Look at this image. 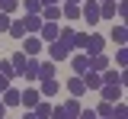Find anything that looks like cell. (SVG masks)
<instances>
[{"label":"cell","instance_id":"obj_38","mask_svg":"<svg viewBox=\"0 0 128 119\" xmlns=\"http://www.w3.org/2000/svg\"><path fill=\"white\" fill-rule=\"evenodd\" d=\"M3 119H6V116H3Z\"/></svg>","mask_w":128,"mask_h":119},{"label":"cell","instance_id":"obj_10","mask_svg":"<svg viewBox=\"0 0 128 119\" xmlns=\"http://www.w3.org/2000/svg\"><path fill=\"white\" fill-rule=\"evenodd\" d=\"M38 16L45 19V23H58V19H61V3H51V7H42V10H38Z\"/></svg>","mask_w":128,"mask_h":119},{"label":"cell","instance_id":"obj_32","mask_svg":"<svg viewBox=\"0 0 128 119\" xmlns=\"http://www.w3.org/2000/svg\"><path fill=\"white\" fill-rule=\"evenodd\" d=\"M77 119H96V113H93V109H80V116Z\"/></svg>","mask_w":128,"mask_h":119},{"label":"cell","instance_id":"obj_34","mask_svg":"<svg viewBox=\"0 0 128 119\" xmlns=\"http://www.w3.org/2000/svg\"><path fill=\"white\" fill-rule=\"evenodd\" d=\"M22 119H38V116H35V113H32V109H29V113H26V116H22Z\"/></svg>","mask_w":128,"mask_h":119},{"label":"cell","instance_id":"obj_15","mask_svg":"<svg viewBox=\"0 0 128 119\" xmlns=\"http://www.w3.org/2000/svg\"><path fill=\"white\" fill-rule=\"evenodd\" d=\"M106 68H109V58H106L102 51H99V55H90V71H99V74H102Z\"/></svg>","mask_w":128,"mask_h":119},{"label":"cell","instance_id":"obj_12","mask_svg":"<svg viewBox=\"0 0 128 119\" xmlns=\"http://www.w3.org/2000/svg\"><path fill=\"white\" fill-rule=\"evenodd\" d=\"M42 100V97H38V90H19V106H26V109H32V106H35V103Z\"/></svg>","mask_w":128,"mask_h":119},{"label":"cell","instance_id":"obj_9","mask_svg":"<svg viewBox=\"0 0 128 119\" xmlns=\"http://www.w3.org/2000/svg\"><path fill=\"white\" fill-rule=\"evenodd\" d=\"M80 77H83V87H86V90H99V87H102V74H99V71H83Z\"/></svg>","mask_w":128,"mask_h":119},{"label":"cell","instance_id":"obj_8","mask_svg":"<svg viewBox=\"0 0 128 119\" xmlns=\"http://www.w3.org/2000/svg\"><path fill=\"white\" fill-rule=\"evenodd\" d=\"M58 32H61V26H58V23H45V19H42V29H38L42 42H54V39H58Z\"/></svg>","mask_w":128,"mask_h":119},{"label":"cell","instance_id":"obj_19","mask_svg":"<svg viewBox=\"0 0 128 119\" xmlns=\"http://www.w3.org/2000/svg\"><path fill=\"white\" fill-rule=\"evenodd\" d=\"M64 19H80V3H61Z\"/></svg>","mask_w":128,"mask_h":119},{"label":"cell","instance_id":"obj_17","mask_svg":"<svg viewBox=\"0 0 128 119\" xmlns=\"http://www.w3.org/2000/svg\"><path fill=\"white\" fill-rule=\"evenodd\" d=\"M32 113H35L38 119H48V116H51V103H45V97H42V100L32 106Z\"/></svg>","mask_w":128,"mask_h":119},{"label":"cell","instance_id":"obj_37","mask_svg":"<svg viewBox=\"0 0 128 119\" xmlns=\"http://www.w3.org/2000/svg\"><path fill=\"white\" fill-rule=\"evenodd\" d=\"M96 119H102V116H96Z\"/></svg>","mask_w":128,"mask_h":119},{"label":"cell","instance_id":"obj_27","mask_svg":"<svg viewBox=\"0 0 128 119\" xmlns=\"http://www.w3.org/2000/svg\"><path fill=\"white\" fill-rule=\"evenodd\" d=\"M19 0H0V13H16Z\"/></svg>","mask_w":128,"mask_h":119},{"label":"cell","instance_id":"obj_2","mask_svg":"<svg viewBox=\"0 0 128 119\" xmlns=\"http://www.w3.org/2000/svg\"><path fill=\"white\" fill-rule=\"evenodd\" d=\"M80 19H86L90 26L99 23V0H83V7H80Z\"/></svg>","mask_w":128,"mask_h":119},{"label":"cell","instance_id":"obj_29","mask_svg":"<svg viewBox=\"0 0 128 119\" xmlns=\"http://www.w3.org/2000/svg\"><path fill=\"white\" fill-rule=\"evenodd\" d=\"M10 23H13L10 13H0V32H6V29H10Z\"/></svg>","mask_w":128,"mask_h":119},{"label":"cell","instance_id":"obj_13","mask_svg":"<svg viewBox=\"0 0 128 119\" xmlns=\"http://www.w3.org/2000/svg\"><path fill=\"white\" fill-rule=\"evenodd\" d=\"M26 81H38V58H26V68L19 71Z\"/></svg>","mask_w":128,"mask_h":119},{"label":"cell","instance_id":"obj_21","mask_svg":"<svg viewBox=\"0 0 128 119\" xmlns=\"http://www.w3.org/2000/svg\"><path fill=\"white\" fill-rule=\"evenodd\" d=\"M54 77V61H38V81Z\"/></svg>","mask_w":128,"mask_h":119},{"label":"cell","instance_id":"obj_30","mask_svg":"<svg viewBox=\"0 0 128 119\" xmlns=\"http://www.w3.org/2000/svg\"><path fill=\"white\" fill-rule=\"evenodd\" d=\"M83 45H86V32H77L74 35V48H83Z\"/></svg>","mask_w":128,"mask_h":119},{"label":"cell","instance_id":"obj_1","mask_svg":"<svg viewBox=\"0 0 128 119\" xmlns=\"http://www.w3.org/2000/svg\"><path fill=\"white\" fill-rule=\"evenodd\" d=\"M70 45L64 42V39H54V42H48V55H51V61H64V58H70Z\"/></svg>","mask_w":128,"mask_h":119},{"label":"cell","instance_id":"obj_25","mask_svg":"<svg viewBox=\"0 0 128 119\" xmlns=\"http://www.w3.org/2000/svg\"><path fill=\"white\" fill-rule=\"evenodd\" d=\"M19 3H22L26 13H38V10H42V0H19Z\"/></svg>","mask_w":128,"mask_h":119},{"label":"cell","instance_id":"obj_24","mask_svg":"<svg viewBox=\"0 0 128 119\" xmlns=\"http://www.w3.org/2000/svg\"><path fill=\"white\" fill-rule=\"evenodd\" d=\"M6 32L13 35V39H26V29H22V23H16V19L10 23V29H6Z\"/></svg>","mask_w":128,"mask_h":119},{"label":"cell","instance_id":"obj_16","mask_svg":"<svg viewBox=\"0 0 128 119\" xmlns=\"http://www.w3.org/2000/svg\"><path fill=\"white\" fill-rule=\"evenodd\" d=\"M70 68L77 71V74L90 71V55H74V58H70Z\"/></svg>","mask_w":128,"mask_h":119},{"label":"cell","instance_id":"obj_36","mask_svg":"<svg viewBox=\"0 0 128 119\" xmlns=\"http://www.w3.org/2000/svg\"><path fill=\"white\" fill-rule=\"evenodd\" d=\"M61 3H80V0H61Z\"/></svg>","mask_w":128,"mask_h":119},{"label":"cell","instance_id":"obj_31","mask_svg":"<svg viewBox=\"0 0 128 119\" xmlns=\"http://www.w3.org/2000/svg\"><path fill=\"white\" fill-rule=\"evenodd\" d=\"M10 84H13V77H6V74H0V93H3V90H6Z\"/></svg>","mask_w":128,"mask_h":119},{"label":"cell","instance_id":"obj_33","mask_svg":"<svg viewBox=\"0 0 128 119\" xmlns=\"http://www.w3.org/2000/svg\"><path fill=\"white\" fill-rule=\"evenodd\" d=\"M51 3H61V0H42V7H51Z\"/></svg>","mask_w":128,"mask_h":119},{"label":"cell","instance_id":"obj_4","mask_svg":"<svg viewBox=\"0 0 128 119\" xmlns=\"http://www.w3.org/2000/svg\"><path fill=\"white\" fill-rule=\"evenodd\" d=\"M19 23H22L26 35H38V29H42V16L38 13H26V19H19Z\"/></svg>","mask_w":128,"mask_h":119},{"label":"cell","instance_id":"obj_11","mask_svg":"<svg viewBox=\"0 0 128 119\" xmlns=\"http://www.w3.org/2000/svg\"><path fill=\"white\" fill-rule=\"evenodd\" d=\"M0 103H3L6 109H10V106H19V90H16V87L10 84L6 90H3V93H0Z\"/></svg>","mask_w":128,"mask_h":119},{"label":"cell","instance_id":"obj_20","mask_svg":"<svg viewBox=\"0 0 128 119\" xmlns=\"http://www.w3.org/2000/svg\"><path fill=\"white\" fill-rule=\"evenodd\" d=\"M26 58H29V55H22V51H13V55H10V65H13V71H16V74L26 68Z\"/></svg>","mask_w":128,"mask_h":119},{"label":"cell","instance_id":"obj_26","mask_svg":"<svg viewBox=\"0 0 128 119\" xmlns=\"http://www.w3.org/2000/svg\"><path fill=\"white\" fill-rule=\"evenodd\" d=\"M115 61H118V68L125 71V65H128V48H125V45H118V51H115Z\"/></svg>","mask_w":128,"mask_h":119},{"label":"cell","instance_id":"obj_28","mask_svg":"<svg viewBox=\"0 0 128 119\" xmlns=\"http://www.w3.org/2000/svg\"><path fill=\"white\" fill-rule=\"evenodd\" d=\"M112 119H128V109H125V103H115V106H112Z\"/></svg>","mask_w":128,"mask_h":119},{"label":"cell","instance_id":"obj_6","mask_svg":"<svg viewBox=\"0 0 128 119\" xmlns=\"http://www.w3.org/2000/svg\"><path fill=\"white\" fill-rule=\"evenodd\" d=\"M102 45H106V39H102V35H96V32H90V35H86L83 51H86V55H99V51H102Z\"/></svg>","mask_w":128,"mask_h":119},{"label":"cell","instance_id":"obj_7","mask_svg":"<svg viewBox=\"0 0 128 119\" xmlns=\"http://www.w3.org/2000/svg\"><path fill=\"white\" fill-rule=\"evenodd\" d=\"M99 93H102V100L118 103V100H122V84H102V87H99Z\"/></svg>","mask_w":128,"mask_h":119},{"label":"cell","instance_id":"obj_18","mask_svg":"<svg viewBox=\"0 0 128 119\" xmlns=\"http://www.w3.org/2000/svg\"><path fill=\"white\" fill-rule=\"evenodd\" d=\"M67 90H70V97H80V93H83V90H86V87H83V77H70V81H67Z\"/></svg>","mask_w":128,"mask_h":119},{"label":"cell","instance_id":"obj_3","mask_svg":"<svg viewBox=\"0 0 128 119\" xmlns=\"http://www.w3.org/2000/svg\"><path fill=\"white\" fill-rule=\"evenodd\" d=\"M38 51H42V39H38V35H26V39H22V55L38 58Z\"/></svg>","mask_w":128,"mask_h":119},{"label":"cell","instance_id":"obj_14","mask_svg":"<svg viewBox=\"0 0 128 119\" xmlns=\"http://www.w3.org/2000/svg\"><path fill=\"white\" fill-rule=\"evenodd\" d=\"M58 90H61V84H58V81H54V77H45V81H42V90H38V97H54V93H58Z\"/></svg>","mask_w":128,"mask_h":119},{"label":"cell","instance_id":"obj_22","mask_svg":"<svg viewBox=\"0 0 128 119\" xmlns=\"http://www.w3.org/2000/svg\"><path fill=\"white\" fill-rule=\"evenodd\" d=\"M112 42H118V45L128 42V29H125V26H112Z\"/></svg>","mask_w":128,"mask_h":119},{"label":"cell","instance_id":"obj_23","mask_svg":"<svg viewBox=\"0 0 128 119\" xmlns=\"http://www.w3.org/2000/svg\"><path fill=\"white\" fill-rule=\"evenodd\" d=\"M112 106H115V103H109V100H102V103H99V106H96V109H93V113H96V116H102V119H112Z\"/></svg>","mask_w":128,"mask_h":119},{"label":"cell","instance_id":"obj_5","mask_svg":"<svg viewBox=\"0 0 128 119\" xmlns=\"http://www.w3.org/2000/svg\"><path fill=\"white\" fill-rule=\"evenodd\" d=\"M80 109H83V106H80V97H70L67 103H61V116L64 119H77Z\"/></svg>","mask_w":128,"mask_h":119},{"label":"cell","instance_id":"obj_35","mask_svg":"<svg viewBox=\"0 0 128 119\" xmlns=\"http://www.w3.org/2000/svg\"><path fill=\"white\" fill-rule=\"evenodd\" d=\"M3 116H6V106H3V103H0V119H3Z\"/></svg>","mask_w":128,"mask_h":119}]
</instances>
